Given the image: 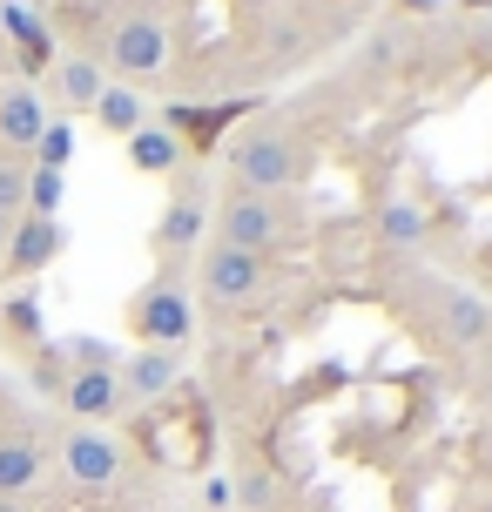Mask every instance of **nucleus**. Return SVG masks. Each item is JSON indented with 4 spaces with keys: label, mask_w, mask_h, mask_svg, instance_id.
Returning <instances> with one entry per match:
<instances>
[{
    "label": "nucleus",
    "mask_w": 492,
    "mask_h": 512,
    "mask_svg": "<svg viewBox=\"0 0 492 512\" xmlns=\"http://www.w3.org/2000/svg\"><path fill=\"white\" fill-rule=\"evenodd\" d=\"M0 512H21V499H0Z\"/></svg>",
    "instance_id": "bb28decb"
},
{
    "label": "nucleus",
    "mask_w": 492,
    "mask_h": 512,
    "mask_svg": "<svg viewBox=\"0 0 492 512\" xmlns=\"http://www.w3.org/2000/svg\"><path fill=\"white\" fill-rule=\"evenodd\" d=\"M48 479V445L34 432H0V499H27Z\"/></svg>",
    "instance_id": "ddd939ff"
},
{
    "label": "nucleus",
    "mask_w": 492,
    "mask_h": 512,
    "mask_svg": "<svg viewBox=\"0 0 492 512\" xmlns=\"http://www.w3.org/2000/svg\"><path fill=\"white\" fill-rule=\"evenodd\" d=\"M203 499H209V512H223V506H236V492H230V479H209V486H203Z\"/></svg>",
    "instance_id": "a878e982"
},
{
    "label": "nucleus",
    "mask_w": 492,
    "mask_h": 512,
    "mask_svg": "<svg viewBox=\"0 0 492 512\" xmlns=\"http://www.w3.org/2000/svg\"><path fill=\"white\" fill-rule=\"evenodd\" d=\"M102 88H108V68L88 61V54H61L48 68V102L68 108V115H88V108L102 102Z\"/></svg>",
    "instance_id": "9b49d317"
},
{
    "label": "nucleus",
    "mask_w": 492,
    "mask_h": 512,
    "mask_svg": "<svg viewBox=\"0 0 492 512\" xmlns=\"http://www.w3.org/2000/svg\"><path fill=\"white\" fill-rule=\"evenodd\" d=\"M439 331H445V344L452 351H479L492 337V310H486V297H472V290H445L439 297Z\"/></svg>",
    "instance_id": "4468645a"
},
{
    "label": "nucleus",
    "mask_w": 492,
    "mask_h": 512,
    "mask_svg": "<svg viewBox=\"0 0 492 512\" xmlns=\"http://www.w3.org/2000/svg\"><path fill=\"white\" fill-rule=\"evenodd\" d=\"M61 203H68V176L27 162V216H61Z\"/></svg>",
    "instance_id": "5701e85b"
},
{
    "label": "nucleus",
    "mask_w": 492,
    "mask_h": 512,
    "mask_svg": "<svg viewBox=\"0 0 492 512\" xmlns=\"http://www.w3.org/2000/svg\"><path fill=\"white\" fill-rule=\"evenodd\" d=\"M176 384H182V351H149V344H135L129 358H122V405H162Z\"/></svg>",
    "instance_id": "6e6552de"
},
{
    "label": "nucleus",
    "mask_w": 492,
    "mask_h": 512,
    "mask_svg": "<svg viewBox=\"0 0 492 512\" xmlns=\"http://www.w3.org/2000/svg\"><path fill=\"white\" fill-rule=\"evenodd\" d=\"M486 310H492V304H486Z\"/></svg>",
    "instance_id": "c756f323"
},
{
    "label": "nucleus",
    "mask_w": 492,
    "mask_h": 512,
    "mask_svg": "<svg viewBox=\"0 0 492 512\" xmlns=\"http://www.w3.org/2000/svg\"><path fill=\"white\" fill-rule=\"evenodd\" d=\"M230 492H236V506H243V512H277V479H270L263 465L236 472V479H230Z\"/></svg>",
    "instance_id": "b1692460"
},
{
    "label": "nucleus",
    "mask_w": 492,
    "mask_h": 512,
    "mask_svg": "<svg viewBox=\"0 0 492 512\" xmlns=\"http://www.w3.org/2000/svg\"><path fill=\"white\" fill-rule=\"evenodd\" d=\"M88 115H95V128H102V135L129 142V135H142V128H149V95H142V88H129V81H108L102 102L88 108Z\"/></svg>",
    "instance_id": "2eb2a0df"
},
{
    "label": "nucleus",
    "mask_w": 492,
    "mask_h": 512,
    "mask_svg": "<svg viewBox=\"0 0 492 512\" xmlns=\"http://www.w3.org/2000/svg\"><path fill=\"white\" fill-rule=\"evenodd\" d=\"M129 169L135 176H169V169H182V135L149 122L142 135H129Z\"/></svg>",
    "instance_id": "dca6fc26"
},
{
    "label": "nucleus",
    "mask_w": 492,
    "mask_h": 512,
    "mask_svg": "<svg viewBox=\"0 0 492 512\" xmlns=\"http://www.w3.org/2000/svg\"><path fill=\"white\" fill-rule=\"evenodd\" d=\"M54 351H61L68 371H122V344L115 337H95V331H68Z\"/></svg>",
    "instance_id": "a211bd4d"
},
{
    "label": "nucleus",
    "mask_w": 492,
    "mask_h": 512,
    "mask_svg": "<svg viewBox=\"0 0 492 512\" xmlns=\"http://www.w3.org/2000/svg\"><path fill=\"white\" fill-rule=\"evenodd\" d=\"M61 243H68V230H61V216H21L14 230H7V277H41L54 256H61Z\"/></svg>",
    "instance_id": "1a4fd4ad"
},
{
    "label": "nucleus",
    "mask_w": 492,
    "mask_h": 512,
    "mask_svg": "<svg viewBox=\"0 0 492 512\" xmlns=\"http://www.w3.org/2000/svg\"><path fill=\"white\" fill-rule=\"evenodd\" d=\"M129 331H135V344H149V351H182V344L196 337V297H189V283L182 277L142 283L135 304H129Z\"/></svg>",
    "instance_id": "7ed1b4c3"
},
{
    "label": "nucleus",
    "mask_w": 492,
    "mask_h": 512,
    "mask_svg": "<svg viewBox=\"0 0 492 512\" xmlns=\"http://www.w3.org/2000/svg\"><path fill=\"white\" fill-rule=\"evenodd\" d=\"M0 337H14L21 351H48V324H41L34 290H7V304H0Z\"/></svg>",
    "instance_id": "f3484780"
},
{
    "label": "nucleus",
    "mask_w": 492,
    "mask_h": 512,
    "mask_svg": "<svg viewBox=\"0 0 492 512\" xmlns=\"http://www.w3.org/2000/svg\"><path fill=\"white\" fill-rule=\"evenodd\" d=\"M34 384H41L48 398H61V384H68V364H61V351H34Z\"/></svg>",
    "instance_id": "393cba45"
},
{
    "label": "nucleus",
    "mask_w": 492,
    "mask_h": 512,
    "mask_svg": "<svg viewBox=\"0 0 492 512\" xmlns=\"http://www.w3.org/2000/svg\"><path fill=\"white\" fill-rule=\"evenodd\" d=\"M34 169H61L68 176V162H75V122L68 115H54L48 128H41V142H34V155H27Z\"/></svg>",
    "instance_id": "412c9836"
},
{
    "label": "nucleus",
    "mask_w": 492,
    "mask_h": 512,
    "mask_svg": "<svg viewBox=\"0 0 492 512\" xmlns=\"http://www.w3.org/2000/svg\"><path fill=\"white\" fill-rule=\"evenodd\" d=\"M203 230H209L203 203H196V196H176V203L162 209V223H156V250H176V256H182Z\"/></svg>",
    "instance_id": "6ab92c4d"
},
{
    "label": "nucleus",
    "mask_w": 492,
    "mask_h": 512,
    "mask_svg": "<svg viewBox=\"0 0 492 512\" xmlns=\"http://www.w3.org/2000/svg\"><path fill=\"white\" fill-rule=\"evenodd\" d=\"M0 7H34V0H0Z\"/></svg>",
    "instance_id": "cd10ccee"
},
{
    "label": "nucleus",
    "mask_w": 492,
    "mask_h": 512,
    "mask_svg": "<svg viewBox=\"0 0 492 512\" xmlns=\"http://www.w3.org/2000/svg\"><path fill=\"white\" fill-rule=\"evenodd\" d=\"M196 283H203V297L216 310H250V304H263V297L277 290V270H270L263 256H243V250L209 243L203 263H196Z\"/></svg>",
    "instance_id": "39448f33"
},
{
    "label": "nucleus",
    "mask_w": 492,
    "mask_h": 512,
    "mask_svg": "<svg viewBox=\"0 0 492 512\" xmlns=\"http://www.w3.org/2000/svg\"><path fill=\"white\" fill-rule=\"evenodd\" d=\"M169 61H176V41H169V27L162 14H122V21L108 27V48H102V68H115V81H142L169 75Z\"/></svg>",
    "instance_id": "20e7f679"
},
{
    "label": "nucleus",
    "mask_w": 492,
    "mask_h": 512,
    "mask_svg": "<svg viewBox=\"0 0 492 512\" xmlns=\"http://www.w3.org/2000/svg\"><path fill=\"white\" fill-rule=\"evenodd\" d=\"M0 41L14 48V61H21L27 75H48L54 61V34H48V21L34 14V7H0Z\"/></svg>",
    "instance_id": "f8f14e48"
},
{
    "label": "nucleus",
    "mask_w": 492,
    "mask_h": 512,
    "mask_svg": "<svg viewBox=\"0 0 492 512\" xmlns=\"http://www.w3.org/2000/svg\"><path fill=\"white\" fill-rule=\"evenodd\" d=\"M290 236H297V216L284 209V196H250V189H230V196L216 203V223H209V243L263 256V263L284 250Z\"/></svg>",
    "instance_id": "f03ea898"
},
{
    "label": "nucleus",
    "mask_w": 492,
    "mask_h": 512,
    "mask_svg": "<svg viewBox=\"0 0 492 512\" xmlns=\"http://www.w3.org/2000/svg\"><path fill=\"white\" fill-rule=\"evenodd\" d=\"M54 405L68 411L75 425H108L122 405V371H68V384H61V398Z\"/></svg>",
    "instance_id": "9d476101"
},
{
    "label": "nucleus",
    "mask_w": 492,
    "mask_h": 512,
    "mask_svg": "<svg viewBox=\"0 0 492 512\" xmlns=\"http://www.w3.org/2000/svg\"><path fill=\"white\" fill-rule=\"evenodd\" d=\"M378 230H385L391 250H418V243H425V209L405 203V196H391L385 216H378Z\"/></svg>",
    "instance_id": "aec40b11"
},
{
    "label": "nucleus",
    "mask_w": 492,
    "mask_h": 512,
    "mask_svg": "<svg viewBox=\"0 0 492 512\" xmlns=\"http://www.w3.org/2000/svg\"><path fill=\"white\" fill-rule=\"evenodd\" d=\"M48 122H54V108L34 81H7L0 88V149L7 155H34V142H41Z\"/></svg>",
    "instance_id": "0eeeda50"
},
{
    "label": "nucleus",
    "mask_w": 492,
    "mask_h": 512,
    "mask_svg": "<svg viewBox=\"0 0 492 512\" xmlns=\"http://www.w3.org/2000/svg\"><path fill=\"white\" fill-rule=\"evenodd\" d=\"M61 479L81 492H108L122 472H129V459H122V438H108L102 425H75V432L61 438Z\"/></svg>",
    "instance_id": "423d86ee"
},
{
    "label": "nucleus",
    "mask_w": 492,
    "mask_h": 512,
    "mask_svg": "<svg viewBox=\"0 0 492 512\" xmlns=\"http://www.w3.org/2000/svg\"><path fill=\"white\" fill-rule=\"evenodd\" d=\"M277 512H284V506H277Z\"/></svg>",
    "instance_id": "c85d7f7f"
},
{
    "label": "nucleus",
    "mask_w": 492,
    "mask_h": 512,
    "mask_svg": "<svg viewBox=\"0 0 492 512\" xmlns=\"http://www.w3.org/2000/svg\"><path fill=\"white\" fill-rule=\"evenodd\" d=\"M304 176H311V149L284 128H257V135L230 142V189L290 196V189H304Z\"/></svg>",
    "instance_id": "f257e3e1"
},
{
    "label": "nucleus",
    "mask_w": 492,
    "mask_h": 512,
    "mask_svg": "<svg viewBox=\"0 0 492 512\" xmlns=\"http://www.w3.org/2000/svg\"><path fill=\"white\" fill-rule=\"evenodd\" d=\"M27 216V155H0V230Z\"/></svg>",
    "instance_id": "4be33fe9"
}]
</instances>
